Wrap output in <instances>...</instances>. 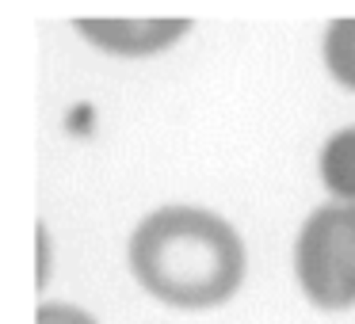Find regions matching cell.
<instances>
[{"mask_svg": "<svg viewBox=\"0 0 355 324\" xmlns=\"http://www.w3.org/2000/svg\"><path fill=\"white\" fill-rule=\"evenodd\" d=\"M298 282L321 309L355 305V206H321L298 237Z\"/></svg>", "mask_w": 355, "mask_h": 324, "instance_id": "cell-2", "label": "cell"}, {"mask_svg": "<svg viewBox=\"0 0 355 324\" xmlns=\"http://www.w3.org/2000/svg\"><path fill=\"white\" fill-rule=\"evenodd\" d=\"M80 35L92 39L96 46L115 50V54H153L164 50L187 31L184 19H138V24H119V19H80Z\"/></svg>", "mask_w": 355, "mask_h": 324, "instance_id": "cell-3", "label": "cell"}, {"mask_svg": "<svg viewBox=\"0 0 355 324\" xmlns=\"http://www.w3.org/2000/svg\"><path fill=\"white\" fill-rule=\"evenodd\" d=\"M321 176L332 195H340V199H347V206H355V126L329 138L321 153Z\"/></svg>", "mask_w": 355, "mask_h": 324, "instance_id": "cell-4", "label": "cell"}, {"mask_svg": "<svg viewBox=\"0 0 355 324\" xmlns=\"http://www.w3.org/2000/svg\"><path fill=\"white\" fill-rule=\"evenodd\" d=\"M324 62L336 73V80L355 88V19L329 27V35H324Z\"/></svg>", "mask_w": 355, "mask_h": 324, "instance_id": "cell-5", "label": "cell"}, {"mask_svg": "<svg viewBox=\"0 0 355 324\" xmlns=\"http://www.w3.org/2000/svg\"><path fill=\"white\" fill-rule=\"evenodd\" d=\"M39 324H96V321L88 313H80V309H69V305H42Z\"/></svg>", "mask_w": 355, "mask_h": 324, "instance_id": "cell-6", "label": "cell"}, {"mask_svg": "<svg viewBox=\"0 0 355 324\" xmlns=\"http://www.w3.org/2000/svg\"><path fill=\"white\" fill-rule=\"evenodd\" d=\"M130 267L161 301L207 309L241 286L245 248L222 217L168 206L138 225L130 240Z\"/></svg>", "mask_w": 355, "mask_h": 324, "instance_id": "cell-1", "label": "cell"}]
</instances>
